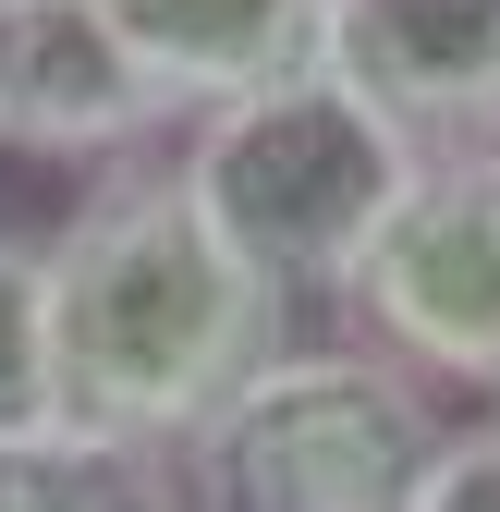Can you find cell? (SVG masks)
<instances>
[{
  "label": "cell",
  "mask_w": 500,
  "mask_h": 512,
  "mask_svg": "<svg viewBox=\"0 0 500 512\" xmlns=\"http://www.w3.org/2000/svg\"><path fill=\"white\" fill-rule=\"evenodd\" d=\"M183 464L147 452V439H110V427H13L0 439V512H171Z\"/></svg>",
  "instance_id": "8"
},
{
  "label": "cell",
  "mask_w": 500,
  "mask_h": 512,
  "mask_svg": "<svg viewBox=\"0 0 500 512\" xmlns=\"http://www.w3.org/2000/svg\"><path fill=\"white\" fill-rule=\"evenodd\" d=\"M342 305L427 391H500V147L415 159L403 208L366 244Z\"/></svg>",
  "instance_id": "4"
},
{
  "label": "cell",
  "mask_w": 500,
  "mask_h": 512,
  "mask_svg": "<svg viewBox=\"0 0 500 512\" xmlns=\"http://www.w3.org/2000/svg\"><path fill=\"white\" fill-rule=\"evenodd\" d=\"M415 512H500V427H452V452L427 464Z\"/></svg>",
  "instance_id": "10"
},
{
  "label": "cell",
  "mask_w": 500,
  "mask_h": 512,
  "mask_svg": "<svg viewBox=\"0 0 500 512\" xmlns=\"http://www.w3.org/2000/svg\"><path fill=\"white\" fill-rule=\"evenodd\" d=\"M61 391H49V256L25 232H0V439L13 427H49Z\"/></svg>",
  "instance_id": "9"
},
{
  "label": "cell",
  "mask_w": 500,
  "mask_h": 512,
  "mask_svg": "<svg viewBox=\"0 0 500 512\" xmlns=\"http://www.w3.org/2000/svg\"><path fill=\"white\" fill-rule=\"evenodd\" d=\"M98 13H110L122 49L159 74V98L196 122V110H232V98L305 74L330 0H98Z\"/></svg>",
  "instance_id": "7"
},
{
  "label": "cell",
  "mask_w": 500,
  "mask_h": 512,
  "mask_svg": "<svg viewBox=\"0 0 500 512\" xmlns=\"http://www.w3.org/2000/svg\"><path fill=\"white\" fill-rule=\"evenodd\" d=\"M171 98L98 0H0V147L122 171L171 135Z\"/></svg>",
  "instance_id": "5"
},
{
  "label": "cell",
  "mask_w": 500,
  "mask_h": 512,
  "mask_svg": "<svg viewBox=\"0 0 500 512\" xmlns=\"http://www.w3.org/2000/svg\"><path fill=\"white\" fill-rule=\"evenodd\" d=\"M415 135H391L342 74H281L232 110H196V147L171 171L196 183V208L220 220V244L257 269L281 305H342L366 244L391 232L403 183H415Z\"/></svg>",
  "instance_id": "2"
},
{
  "label": "cell",
  "mask_w": 500,
  "mask_h": 512,
  "mask_svg": "<svg viewBox=\"0 0 500 512\" xmlns=\"http://www.w3.org/2000/svg\"><path fill=\"white\" fill-rule=\"evenodd\" d=\"M488 427H500V391H488Z\"/></svg>",
  "instance_id": "11"
},
{
  "label": "cell",
  "mask_w": 500,
  "mask_h": 512,
  "mask_svg": "<svg viewBox=\"0 0 500 512\" xmlns=\"http://www.w3.org/2000/svg\"><path fill=\"white\" fill-rule=\"evenodd\" d=\"M37 256H49V391L74 427L183 452L281 354V293L220 244L196 183L159 159L98 171Z\"/></svg>",
  "instance_id": "1"
},
{
  "label": "cell",
  "mask_w": 500,
  "mask_h": 512,
  "mask_svg": "<svg viewBox=\"0 0 500 512\" xmlns=\"http://www.w3.org/2000/svg\"><path fill=\"white\" fill-rule=\"evenodd\" d=\"M318 74H342L427 159L500 147V0H330Z\"/></svg>",
  "instance_id": "6"
},
{
  "label": "cell",
  "mask_w": 500,
  "mask_h": 512,
  "mask_svg": "<svg viewBox=\"0 0 500 512\" xmlns=\"http://www.w3.org/2000/svg\"><path fill=\"white\" fill-rule=\"evenodd\" d=\"M452 415L379 342H281L244 391L183 439L196 512H415Z\"/></svg>",
  "instance_id": "3"
},
{
  "label": "cell",
  "mask_w": 500,
  "mask_h": 512,
  "mask_svg": "<svg viewBox=\"0 0 500 512\" xmlns=\"http://www.w3.org/2000/svg\"><path fill=\"white\" fill-rule=\"evenodd\" d=\"M171 512H196V500H171Z\"/></svg>",
  "instance_id": "12"
}]
</instances>
